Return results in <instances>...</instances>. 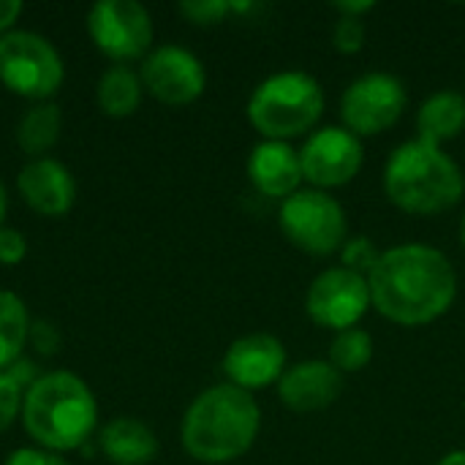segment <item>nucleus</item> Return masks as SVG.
Returning a JSON list of instances; mask_svg holds the SVG:
<instances>
[{"label":"nucleus","mask_w":465,"mask_h":465,"mask_svg":"<svg viewBox=\"0 0 465 465\" xmlns=\"http://www.w3.org/2000/svg\"><path fill=\"white\" fill-rule=\"evenodd\" d=\"M406 84L387 71H371L357 76L341 95L343 128L354 136H379L390 131L406 112Z\"/></svg>","instance_id":"8"},{"label":"nucleus","mask_w":465,"mask_h":465,"mask_svg":"<svg viewBox=\"0 0 465 465\" xmlns=\"http://www.w3.org/2000/svg\"><path fill=\"white\" fill-rule=\"evenodd\" d=\"M3 465H71L63 460L60 455L49 452V450H35V447H25V450H14Z\"/></svg>","instance_id":"28"},{"label":"nucleus","mask_w":465,"mask_h":465,"mask_svg":"<svg viewBox=\"0 0 465 465\" xmlns=\"http://www.w3.org/2000/svg\"><path fill=\"white\" fill-rule=\"evenodd\" d=\"M465 131V93L436 90L417 109V139L444 147Z\"/></svg>","instance_id":"17"},{"label":"nucleus","mask_w":465,"mask_h":465,"mask_svg":"<svg viewBox=\"0 0 465 465\" xmlns=\"http://www.w3.org/2000/svg\"><path fill=\"white\" fill-rule=\"evenodd\" d=\"M384 193L409 215H441L463 199V169L444 147L409 139L387 158Z\"/></svg>","instance_id":"3"},{"label":"nucleus","mask_w":465,"mask_h":465,"mask_svg":"<svg viewBox=\"0 0 465 465\" xmlns=\"http://www.w3.org/2000/svg\"><path fill=\"white\" fill-rule=\"evenodd\" d=\"M371 286L365 275L346 267H330L319 272L305 292V313L313 324L343 332L357 327L371 311Z\"/></svg>","instance_id":"9"},{"label":"nucleus","mask_w":465,"mask_h":465,"mask_svg":"<svg viewBox=\"0 0 465 465\" xmlns=\"http://www.w3.org/2000/svg\"><path fill=\"white\" fill-rule=\"evenodd\" d=\"M371 305L398 327H428L458 300V272L444 251L403 242L381 251L368 275Z\"/></svg>","instance_id":"1"},{"label":"nucleus","mask_w":465,"mask_h":465,"mask_svg":"<svg viewBox=\"0 0 465 465\" xmlns=\"http://www.w3.org/2000/svg\"><path fill=\"white\" fill-rule=\"evenodd\" d=\"M87 30L95 46L117 63L150 54L153 16L136 0H98L87 14Z\"/></svg>","instance_id":"11"},{"label":"nucleus","mask_w":465,"mask_h":465,"mask_svg":"<svg viewBox=\"0 0 465 465\" xmlns=\"http://www.w3.org/2000/svg\"><path fill=\"white\" fill-rule=\"evenodd\" d=\"M22 3L19 0H0V35L11 30V25L19 19Z\"/></svg>","instance_id":"31"},{"label":"nucleus","mask_w":465,"mask_h":465,"mask_svg":"<svg viewBox=\"0 0 465 465\" xmlns=\"http://www.w3.org/2000/svg\"><path fill=\"white\" fill-rule=\"evenodd\" d=\"M25 387L8 373H0V433L14 425V420L22 414V401H25Z\"/></svg>","instance_id":"24"},{"label":"nucleus","mask_w":465,"mask_h":465,"mask_svg":"<svg viewBox=\"0 0 465 465\" xmlns=\"http://www.w3.org/2000/svg\"><path fill=\"white\" fill-rule=\"evenodd\" d=\"M436 465H465V450H455V452L444 455Z\"/></svg>","instance_id":"32"},{"label":"nucleus","mask_w":465,"mask_h":465,"mask_svg":"<svg viewBox=\"0 0 465 465\" xmlns=\"http://www.w3.org/2000/svg\"><path fill=\"white\" fill-rule=\"evenodd\" d=\"M27 341H33V346L41 354H54L57 343H60V335L49 322H35V324H30V338Z\"/></svg>","instance_id":"29"},{"label":"nucleus","mask_w":465,"mask_h":465,"mask_svg":"<svg viewBox=\"0 0 465 465\" xmlns=\"http://www.w3.org/2000/svg\"><path fill=\"white\" fill-rule=\"evenodd\" d=\"M373 8H376L373 0H338V3H332V11L338 16H354V19H362Z\"/></svg>","instance_id":"30"},{"label":"nucleus","mask_w":465,"mask_h":465,"mask_svg":"<svg viewBox=\"0 0 465 465\" xmlns=\"http://www.w3.org/2000/svg\"><path fill=\"white\" fill-rule=\"evenodd\" d=\"M365 163L362 139L346 131L343 125H324L313 131L302 150H300V166L302 180L308 188L327 191L349 185Z\"/></svg>","instance_id":"10"},{"label":"nucleus","mask_w":465,"mask_h":465,"mask_svg":"<svg viewBox=\"0 0 465 465\" xmlns=\"http://www.w3.org/2000/svg\"><path fill=\"white\" fill-rule=\"evenodd\" d=\"M343 392V373L327 360H302L289 365L278 381L281 403L294 414H316L330 409Z\"/></svg>","instance_id":"14"},{"label":"nucleus","mask_w":465,"mask_h":465,"mask_svg":"<svg viewBox=\"0 0 465 465\" xmlns=\"http://www.w3.org/2000/svg\"><path fill=\"white\" fill-rule=\"evenodd\" d=\"M458 237H460V248H463V253H465V215H463V221H460V229H458Z\"/></svg>","instance_id":"34"},{"label":"nucleus","mask_w":465,"mask_h":465,"mask_svg":"<svg viewBox=\"0 0 465 465\" xmlns=\"http://www.w3.org/2000/svg\"><path fill=\"white\" fill-rule=\"evenodd\" d=\"M22 425L38 447L49 452H68L93 436L98 425V403L76 373L52 371L27 387L22 401Z\"/></svg>","instance_id":"4"},{"label":"nucleus","mask_w":465,"mask_h":465,"mask_svg":"<svg viewBox=\"0 0 465 465\" xmlns=\"http://www.w3.org/2000/svg\"><path fill=\"white\" fill-rule=\"evenodd\" d=\"M248 180L267 199H289L305 183L300 150H294L289 142H259L248 155Z\"/></svg>","instance_id":"16"},{"label":"nucleus","mask_w":465,"mask_h":465,"mask_svg":"<svg viewBox=\"0 0 465 465\" xmlns=\"http://www.w3.org/2000/svg\"><path fill=\"white\" fill-rule=\"evenodd\" d=\"M142 79L136 71H131L128 65L117 63V65H109L101 79H98V87H95V98H98V106L104 114L109 117H128L139 109L142 104Z\"/></svg>","instance_id":"19"},{"label":"nucleus","mask_w":465,"mask_h":465,"mask_svg":"<svg viewBox=\"0 0 465 465\" xmlns=\"http://www.w3.org/2000/svg\"><path fill=\"white\" fill-rule=\"evenodd\" d=\"M5 210H8V193H5V185H3V180H0V223H3V218H5Z\"/></svg>","instance_id":"33"},{"label":"nucleus","mask_w":465,"mask_h":465,"mask_svg":"<svg viewBox=\"0 0 465 465\" xmlns=\"http://www.w3.org/2000/svg\"><path fill=\"white\" fill-rule=\"evenodd\" d=\"M373 338L371 332H365L362 327H351V330H343V332H335L332 343H330V357L327 362L341 371L343 376L346 373H360L371 365L373 360Z\"/></svg>","instance_id":"22"},{"label":"nucleus","mask_w":465,"mask_h":465,"mask_svg":"<svg viewBox=\"0 0 465 465\" xmlns=\"http://www.w3.org/2000/svg\"><path fill=\"white\" fill-rule=\"evenodd\" d=\"M379 259H381V248L368 234H354L341 248V267H346L357 275H365V278L373 272Z\"/></svg>","instance_id":"23"},{"label":"nucleus","mask_w":465,"mask_h":465,"mask_svg":"<svg viewBox=\"0 0 465 465\" xmlns=\"http://www.w3.org/2000/svg\"><path fill=\"white\" fill-rule=\"evenodd\" d=\"M65 68L44 35L33 30H8L0 35V82L25 98L46 101L63 84Z\"/></svg>","instance_id":"7"},{"label":"nucleus","mask_w":465,"mask_h":465,"mask_svg":"<svg viewBox=\"0 0 465 465\" xmlns=\"http://www.w3.org/2000/svg\"><path fill=\"white\" fill-rule=\"evenodd\" d=\"M278 226L283 237L311 256H332L341 253L349 240V221L343 204L316 188H300L289 199L281 202Z\"/></svg>","instance_id":"6"},{"label":"nucleus","mask_w":465,"mask_h":465,"mask_svg":"<svg viewBox=\"0 0 465 465\" xmlns=\"http://www.w3.org/2000/svg\"><path fill=\"white\" fill-rule=\"evenodd\" d=\"M101 450L114 465H147L158 458V436L134 417H117L101 430Z\"/></svg>","instance_id":"18"},{"label":"nucleus","mask_w":465,"mask_h":465,"mask_svg":"<svg viewBox=\"0 0 465 465\" xmlns=\"http://www.w3.org/2000/svg\"><path fill=\"white\" fill-rule=\"evenodd\" d=\"M262 430V409L253 392L229 381L207 387L183 417L180 439L185 452L207 465L240 460L251 452Z\"/></svg>","instance_id":"2"},{"label":"nucleus","mask_w":465,"mask_h":465,"mask_svg":"<svg viewBox=\"0 0 465 465\" xmlns=\"http://www.w3.org/2000/svg\"><path fill=\"white\" fill-rule=\"evenodd\" d=\"M232 11L226 0H185L180 3V14L193 25H218Z\"/></svg>","instance_id":"26"},{"label":"nucleus","mask_w":465,"mask_h":465,"mask_svg":"<svg viewBox=\"0 0 465 465\" xmlns=\"http://www.w3.org/2000/svg\"><path fill=\"white\" fill-rule=\"evenodd\" d=\"M223 376L229 384L253 392L278 384L289 368L286 346L270 332H251L237 338L223 354Z\"/></svg>","instance_id":"13"},{"label":"nucleus","mask_w":465,"mask_h":465,"mask_svg":"<svg viewBox=\"0 0 465 465\" xmlns=\"http://www.w3.org/2000/svg\"><path fill=\"white\" fill-rule=\"evenodd\" d=\"M332 46L341 54H357L365 46V19L338 16L332 27Z\"/></svg>","instance_id":"25"},{"label":"nucleus","mask_w":465,"mask_h":465,"mask_svg":"<svg viewBox=\"0 0 465 465\" xmlns=\"http://www.w3.org/2000/svg\"><path fill=\"white\" fill-rule=\"evenodd\" d=\"M22 199L41 215H65L76 199V180L54 158H33L16 177Z\"/></svg>","instance_id":"15"},{"label":"nucleus","mask_w":465,"mask_h":465,"mask_svg":"<svg viewBox=\"0 0 465 465\" xmlns=\"http://www.w3.org/2000/svg\"><path fill=\"white\" fill-rule=\"evenodd\" d=\"M27 256V240L22 232L16 229H5L0 226V264L14 267Z\"/></svg>","instance_id":"27"},{"label":"nucleus","mask_w":465,"mask_h":465,"mask_svg":"<svg viewBox=\"0 0 465 465\" xmlns=\"http://www.w3.org/2000/svg\"><path fill=\"white\" fill-rule=\"evenodd\" d=\"M324 90L308 71H278L248 98L251 125L270 142H292L313 131L324 114Z\"/></svg>","instance_id":"5"},{"label":"nucleus","mask_w":465,"mask_h":465,"mask_svg":"<svg viewBox=\"0 0 465 465\" xmlns=\"http://www.w3.org/2000/svg\"><path fill=\"white\" fill-rule=\"evenodd\" d=\"M60 125H63L60 106L52 101H38L22 114V120L16 125V142L27 155L44 158V153L57 144Z\"/></svg>","instance_id":"20"},{"label":"nucleus","mask_w":465,"mask_h":465,"mask_svg":"<svg viewBox=\"0 0 465 465\" xmlns=\"http://www.w3.org/2000/svg\"><path fill=\"white\" fill-rule=\"evenodd\" d=\"M139 79L144 90H150V95L169 106H185L196 101L207 87V71L202 60L180 44L150 49L142 63Z\"/></svg>","instance_id":"12"},{"label":"nucleus","mask_w":465,"mask_h":465,"mask_svg":"<svg viewBox=\"0 0 465 465\" xmlns=\"http://www.w3.org/2000/svg\"><path fill=\"white\" fill-rule=\"evenodd\" d=\"M30 316L14 292H0V373L22 360V349L30 338Z\"/></svg>","instance_id":"21"}]
</instances>
